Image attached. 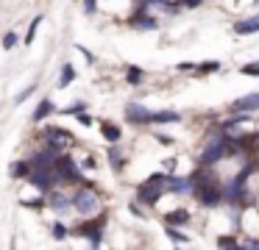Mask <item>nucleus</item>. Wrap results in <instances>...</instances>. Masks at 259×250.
<instances>
[{"label": "nucleus", "instance_id": "nucleus-30", "mask_svg": "<svg viewBox=\"0 0 259 250\" xmlns=\"http://www.w3.org/2000/svg\"><path fill=\"white\" fill-rule=\"evenodd\" d=\"M78 122H81V125H92V117H87V114H81V117H78Z\"/></svg>", "mask_w": 259, "mask_h": 250}, {"label": "nucleus", "instance_id": "nucleus-31", "mask_svg": "<svg viewBox=\"0 0 259 250\" xmlns=\"http://www.w3.org/2000/svg\"><path fill=\"white\" fill-rule=\"evenodd\" d=\"M253 3H256V6H259V0H253Z\"/></svg>", "mask_w": 259, "mask_h": 250}, {"label": "nucleus", "instance_id": "nucleus-21", "mask_svg": "<svg viewBox=\"0 0 259 250\" xmlns=\"http://www.w3.org/2000/svg\"><path fill=\"white\" fill-rule=\"evenodd\" d=\"M39 22H42V17H34V22H31L28 33H25V44H31V42H34V36H36V28H39Z\"/></svg>", "mask_w": 259, "mask_h": 250}, {"label": "nucleus", "instance_id": "nucleus-11", "mask_svg": "<svg viewBox=\"0 0 259 250\" xmlns=\"http://www.w3.org/2000/svg\"><path fill=\"white\" fill-rule=\"evenodd\" d=\"M53 111H56V106H53L51 100H42V103L36 106V111H34V122H42L48 114H53Z\"/></svg>", "mask_w": 259, "mask_h": 250}, {"label": "nucleus", "instance_id": "nucleus-19", "mask_svg": "<svg viewBox=\"0 0 259 250\" xmlns=\"http://www.w3.org/2000/svg\"><path fill=\"white\" fill-rule=\"evenodd\" d=\"M218 244H220V247H237L240 242H237V236H231V233H220Z\"/></svg>", "mask_w": 259, "mask_h": 250}, {"label": "nucleus", "instance_id": "nucleus-9", "mask_svg": "<svg viewBox=\"0 0 259 250\" xmlns=\"http://www.w3.org/2000/svg\"><path fill=\"white\" fill-rule=\"evenodd\" d=\"M179 111H151V125H164V122H179Z\"/></svg>", "mask_w": 259, "mask_h": 250}, {"label": "nucleus", "instance_id": "nucleus-14", "mask_svg": "<svg viewBox=\"0 0 259 250\" xmlns=\"http://www.w3.org/2000/svg\"><path fill=\"white\" fill-rule=\"evenodd\" d=\"M12 175L14 178H28L31 175V161H14V164H12Z\"/></svg>", "mask_w": 259, "mask_h": 250}, {"label": "nucleus", "instance_id": "nucleus-26", "mask_svg": "<svg viewBox=\"0 0 259 250\" xmlns=\"http://www.w3.org/2000/svg\"><path fill=\"white\" fill-rule=\"evenodd\" d=\"M84 106L87 103H75V106H70V109H64V114H78V111H84Z\"/></svg>", "mask_w": 259, "mask_h": 250}, {"label": "nucleus", "instance_id": "nucleus-28", "mask_svg": "<svg viewBox=\"0 0 259 250\" xmlns=\"http://www.w3.org/2000/svg\"><path fill=\"white\" fill-rule=\"evenodd\" d=\"M242 244H245V247H259V239H245Z\"/></svg>", "mask_w": 259, "mask_h": 250}, {"label": "nucleus", "instance_id": "nucleus-24", "mask_svg": "<svg viewBox=\"0 0 259 250\" xmlns=\"http://www.w3.org/2000/svg\"><path fill=\"white\" fill-rule=\"evenodd\" d=\"M218 61H203V64L201 67H198V72H214V70H218Z\"/></svg>", "mask_w": 259, "mask_h": 250}, {"label": "nucleus", "instance_id": "nucleus-25", "mask_svg": "<svg viewBox=\"0 0 259 250\" xmlns=\"http://www.w3.org/2000/svg\"><path fill=\"white\" fill-rule=\"evenodd\" d=\"M53 236H56V239H64V236H67V228H64L62 222H56V225H53Z\"/></svg>", "mask_w": 259, "mask_h": 250}, {"label": "nucleus", "instance_id": "nucleus-5", "mask_svg": "<svg viewBox=\"0 0 259 250\" xmlns=\"http://www.w3.org/2000/svg\"><path fill=\"white\" fill-rule=\"evenodd\" d=\"M251 111H259V92H251L231 103V114H251Z\"/></svg>", "mask_w": 259, "mask_h": 250}, {"label": "nucleus", "instance_id": "nucleus-6", "mask_svg": "<svg viewBox=\"0 0 259 250\" xmlns=\"http://www.w3.org/2000/svg\"><path fill=\"white\" fill-rule=\"evenodd\" d=\"M162 192H164V189L159 186V183L145 181L140 189H137V200H140V203H145V206H153V203L159 200V194H162Z\"/></svg>", "mask_w": 259, "mask_h": 250}, {"label": "nucleus", "instance_id": "nucleus-12", "mask_svg": "<svg viewBox=\"0 0 259 250\" xmlns=\"http://www.w3.org/2000/svg\"><path fill=\"white\" fill-rule=\"evenodd\" d=\"M101 133L106 136V142H120V128L112 125V122H101Z\"/></svg>", "mask_w": 259, "mask_h": 250}, {"label": "nucleus", "instance_id": "nucleus-29", "mask_svg": "<svg viewBox=\"0 0 259 250\" xmlns=\"http://www.w3.org/2000/svg\"><path fill=\"white\" fill-rule=\"evenodd\" d=\"M84 9L92 14V11H95V0H84Z\"/></svg>", "mask_w": 259, "mask_h": 250}, {"label": "nucleus", "instance_id": "nucleus-2", "mask_svg": "<svg viewBox=\"0 0 259 250\" xmlns=\"http://www.w3.org/2000/svg\"><path fill=\"white\" fill-rule=\"evenodd\" d=\"M56 175H59V181H64V183H78L81 181L78 164H75L70 156H59L56 159Z\"/></svg>", "mask_w": 259, "mask_h": 250}, {"label": "nucleus", "instance_id": "nucleus-27", "mask_svg": "<svg viewBox=\"0 0 259 250\" xmlns=\"http://www.w3.org/2000/svg\"><path fill=\"white\" fill-rule=\"evenodd\" d=\"M179 70H181V72H192L195 67H192V64H187V61H181V64H179Z\"/></svg>", "mask_w": 259, "mask_h": 250}, {"label": "nucleus", "instance_id": "nucleus-18", "mask_svg": "<svg viewBox=\"0 0 259 250\" xmlns=\"http://www.w3.org/2000/svg\"><path fill=\"white\" fill-rule=\"evenodd\" d=\"M125 81L134 83V86H137V83H142V70H140V67H128V72H125Z\"/></svg>", "mask_w": 259, "mask_h": 250}, {"label": "nucleus", "instance_id": "nucleus-17", "mask_svg": "<svg viewBox=\"0 0 259 250\" xmlns=\"http://www.w3.org/2000/svg\"><path fill=\"white\" fill-rule=\"evenodd\" d=\"M167 236L173 239L176 244H187V242H190V236H184V233L179 231V225H167Z\"/></svg>", "mask_w": 259, "mask_h": 250}, {"label": "nucleus", "instance_id": "nucleus-13", "mask_svg": "<svg viewBox=\"0 0 259 250\" xmlns=\"http://www.w3.org/2000/svg\"><path fill=\"white\" fill-rule=\"evenodd\" d=\"M131 22H134L137 28H148V31H151V28H156V20H153V17H145V11H137Z\"/></svg>", "mask_w": 259, "mask_h": 250}, {"label": "nucleus", "instance_id": "nucleus-4", "mask_svg": "<svg viewBox=\"0 0 259 250\" xmlns=\"http://www.w3.org/2000/svg\"><path fill=\"white\" fill-rule=\"evenodd\" d=\"M125 120L131 125H151V111L140 103H128L125 106Z\"/></svg>", "mask_w": 259, "mask_h": 250}, {"label": "nucleus", "instance_id": "nucleus-3", "mask_svg": "<svg viewBox=\"0 0 259 250\" xmlns=\"http://www.w3.org/2000/svg\"><path fill=\"white\" fill-rule=\"evenodd\" d=\"M45 139H48V147L59 150V153H62L64 147H70V144L75 142L70 131H64V128H53V125H51V128H45Z\"/></svg>", "mask_w": 259, "mask_h": 250}, {"label": "nucleus", "instance_id": "nucleus-23", "mask_svg": "<svg viewBox=\"0 0 259 250\" xmlns=\"http://www.w3.org/2000/svg\"><path fill=\"white\" fill-rule=\"evenodd\" d=\"M242 75H259V61H251V64H242L240 67Z\"/></svg>", "mask_w": 259, "mask_h": 250}, {"label": "nucleus", "instance_id": "nucleus-16", "mask_svg": "<svg viewBox=\"0 0 259 250\" xmlns=\"http://www.w3.org/2000/svg\"><path fill=\"white\" fill-rule=\"evenodd\" d=\"M73 78H75V70H73V67H70V64H64L62 67V78H59V86H70V83H73Z\"/></svg>", "mask_w": 259, "mask_h": 250}, {"label": "nucleus", "instance_id": "nucleus-8", "mask_svg": "<svg viewBox=\"0 0 259 250\" xmlns=\"http://www.w3.org/2000/svg\"><path fill=\"white\" fill-rule=\"evenodd\" d=\"M256 31H259V14L234 22V33H240V36H248V33H256Z\"/></svg>", "mask_w": 259, "mask_h": 250}, {"label": "nucleus", "instance_id": "nucleus-22", "mask_svg": "<svg viewBox=\"0 0 259 250\" xmlns=\"http://www.w3.org/2000/svg\"><path fill=\"white\" fill-rule=\"evenodd\" d=\"M17 42H20V36H17V33H14V31H9L6 36H3V47H6V50H12V47H14V44H17Z\"/></svg>", "mask_w": 259, "mask_h": 250}, {"label": "nucleus", "instance_id": "nucleus-15", "mask_svg": "<svg viewBox=\"0 0 259 250\" xmlns=\"http://www.w3.org/2000/svg\"><path fill=\"white\" fill-rule=\"evenodd\" d=\"M48 203H51L53 209H67V206H70V200L64 197L62 192H51V197H48Z\"/></svg>", "mask_w": 259, "mask_h": 250}, {"label": "nucleus", "instance_id": "nucleus-10", "mask_svg": "<svg viewBox=\"0 0 259 250\" xmlns=\"http://www.w3.org/2000/svg\"><path fill=\"white\" fill-rule=\"evenodd\" d=\"M190 222V211L187 209H176L167 214V225H187Z\"/></svg>", "mask_w": 259, "mask_h": 250}, {"label": "nucleus", "instance_id": "nucleus-20", "mask_svg": "<svg viewBox=\"0 0 259 250\" xmlns=\"http://www.w3.org/2000/svg\"><path fill=\"white\" fill-rule=\"evenodd\" d=\"M109 161H112L114 167H123V156H120V150H117V142L109 147Z\"/></svg>", "mask_w": 259, "mask_h": 250}, {"label": "nucleus", "instance_id": "nucleus-1", "mask_svg": "<svg viewBox=\"0 0 259 250\" xmlns=\"http://www.w3.org/2000/svg\"><path fill=\"white\" fill-rule=\"evenodd\" d=\"M73 206H75V211H78V214L92 217V214L98 211V206H101V200H98V194L92 192L90 186H84V189H78V192H75Z\"/></svg>", "mask_w": 259, "mask_h": 250}, {"label": "nucleus", "instance_id": "nucleus-7", "mask_svg": "<svg viewBox=\"0 0 259 250\" xmlns=\"http://www.w3.org/2000/svg\"><path fill=\"white\" fill-rule=\"evenodd\" d=\"M78 233H81V236H87V239H90V242L98 247V244L103 242V217H98L95 222H87V225H81Z\"/></svg>", "mask_w": 259, "mask_h": 250}]
</instances>
